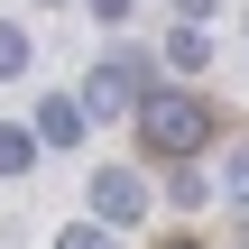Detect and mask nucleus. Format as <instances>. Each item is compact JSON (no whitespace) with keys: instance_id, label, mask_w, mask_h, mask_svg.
<instances>
[{"instance_id":"423d86ee","label":"nucleus","mask_w":249,"mask_h":249,"mask_svg":"<svg viewBox=\"0 0 249 249\" xmlns=\"http://www.w3.org/2000/svg\"><path fill=\"white\" fill-rule=\"evenodd\" d=\"M28 166H37V129L0 120V176H28Z\"/></svg>"},{"instance_id":"6e6552de","label":"nucleus","mask_w":249,"mask_h":249,"mask_svg":"<svg viewBox=\"0 0 249 249\" xmlns=\"http://www.w3.org/2000/svg\"><path fill=\"white\" fill-rule=\"evenodd\" d=\"M28 55H37V46H28L18 28H0V83H18V74H28Z\"/></svg>"},{"instance_id":"1a4fd4ad","label":"nucleus","mask_w":249,"mask_h":249,"mask_svg":"<svg viewBox=\"0 0 249 249\" xmlns=\"http://www.w3.org/2000/svg\"><path fill=\"white\" fill-rule=\"evenodd\" d=\"M222 194H231V203L249 213V148H231V166H222Z\"/></svg>"},{"instance_id":"f03ea898","label":"nucleus","mask_w":249,"mask_h":249,"mask_svg":"<svg viewBox=\"0 0 249 249\" xmlns=\"http://www.w3.org/2000/svg\"><path fill=\"white\" fill-rule=\"evenodd\" d=\"M139 92H148V65H139V55H102V65L83 74V92H74V102H83L92 120H129V111H139Z\"/></svg>"},{"instance_id":"7ed1b4c3","label":"nucleus","mask_w":249,"mask_h":249,"mask_svg":"<svg viewBox=\"0 0 249 249\" xmlns=\"http://www.w3.org/2000/svg\"><path fill=\"white\" fill-rule=\"evenodd\" d=\"M92 213H102L111 231H120V222H139V213H148V185H139V166H102V176H92Z\"/></svg>"},{"instance_id":"20e7f679","label":"nucleus","mask_w":249,"mask_h":249,"mask_svg":"<svg viewBox=\"0 0 249 249\" xmlns=\"http://www.w3.org/2000/svg\"><path fill=\"white\" fill-rule=\"evenodd\" d=\"M28 129H37V148H74V139H83V102H74V92H46Z\"/></svg>"},{"instance_id":"9d476101","label":"nucleus","mask_w":249,"mask_h":249,"mask_svg":"<svg viewBox=\"0 0 249 249\" xmlns=\"http://www.w3.org/2000/svg\"><path fill=\"white\" fill-rule=\"evenodd\" d=\"M92 18H102V28H120V18H129V0H92Z\"/></svg>"},{"instance_id":"f257e3e1","label":"nucleus","mask_w":249,"mask_h":249,"mask_svg":"<svg viewBox=\"0 0 249 249\" xmlns=\"http://www.w3.org/2000/svg\"><path fill=\"white\" fill-rule=\"evenodd\" d=\"M139 139H148V157H194L203 139H213V111L194 102V92H139Z\"/></svg>"},{"instance_id":"0eeeda50","label":"nucleus","mask_w":249,"mask_h":249,"mask_svg":"<svg viewBox=\"0 0 249 249\" xmlns=\"http://www.w3.org/2000/svg\"><path fill=\"white\" fill-rule=\"evenodd\" d=\"M166 166H176V176H166L176 203H213V176H194V157H166Z\"/></svg>"},{"instance_id":"39448f33","label":"nucleus","mask_w":249,"mask_h":249,"mask_svg":"<svg viewBox=\"0 0 249 249\" xmlns=\"http://www.w3.org/2000/svg\"><path fill=\"white\" fill-rule=\"evenodd\" d=\"M166 65H185V74H194V65H213V37H203V18H176V28H166Z\"/></svg>"},{"instance_id":"9b49d317","label":"nucleus","mask_w":249,"mask_h":249,"mask_svg":"<svg viewBox=\"0 0 249 249\" xmlns=\"http://www.w3.org/2000/svg\"><path fill=\"white\" fill-rule=\"evenodd\" d=\"M166 9H176V18H203V9H213V0H166Z\"/></svg>"}]
</instances>
